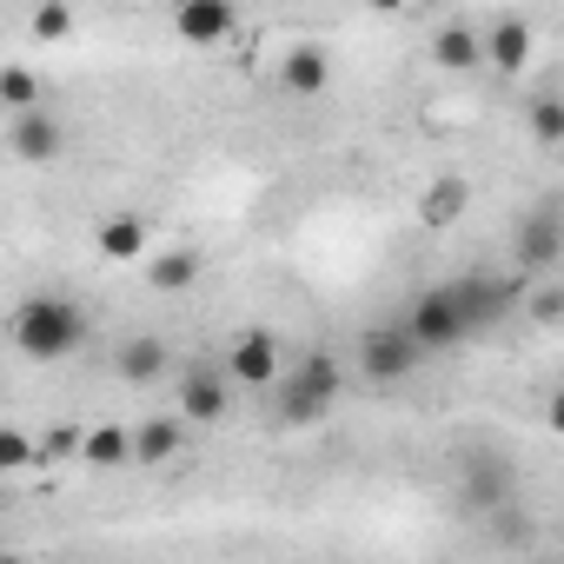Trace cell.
I'll return each mask as SVG.
<instances>
[{
  "label": "cell",
  "mask_w": 564,
  "mask_h": 564,
  "mask_svg": "<svg viewBox=\"0 0 564 564\" xmlns=\"http://www.w3.org/2000/svg\"><path fill=\"white\" fill-rule=\"evenodd\" d=\"M518 286L511 279H445V286H425L405 313V333L425 346V352H452L465 339H478L485 326H498L511 313Z\"/></svg>",
  "instance_id": "6da1fadb"
},
{
  "label": "cell",
  "mask_w": 564,
  "mask_h": 564,
  "mask_svg": "<svg viewBox=\"0 0 564 564\" xmlns=\"http://www.w3.org/2000/svg\"><path fill=\"white\" fill-rule=\"evenodd\" d=\"M14 346H21L28 359L54 366V359H67V352L87 346V313H80L74 300H61V293H34V300H21V313H14Z\"/></svg>",
  "instance_id": "7a4b0ae2"
},
{
  "label": "cell",
  "mask_w": 564,
  "mask_h": 564,
  "mask_svg": "<svg viewBox=\"0 0 564 564\" xmlns=\"http://www.w3.org/2000/svg\"><path fill=\"white\" fill-rule=\"evenodd\" d=\"M333 399H339V359L333 352H306L293 366V379L279 386V419H286V425H319L333 412Z\"/></svg>",
  "instance_id": "3957f363"
},
{
  "label": "cell",
  "mask_w": 564,
  "mask_h": 564,
  "mask_svg": "<svg viewBox=\"0 0 564 564\" xmlns=\"http://www.w3.org/2000/svg\"><path fill=\"white\" fill-rule=\"evenodd\" d=\"M352 359H359V372H366L372 386H405V379L425 366V346H419V339L405 333V319H399V326H372Z\"/></svg>",
  "instance_id": "277c9868"
},
{
  "label": "cell",
  "mask_w": 564,
  "mask_h": 564,
  "mask_svg": "<svg viewBox=\"0 0 564 564\" xmlns=\"http://www.w3.org/2000/svg\"><path fill=\"white\" fill-rule=\"evenodd\" d=\"M232 28H239L232 0H180L173 8V34L193 47H219V41H232Z\"/></svg>",
  "instance_id": "5b68a950"
},
{
  "label": "cell",
  "mask_w": 564,
  "mask_h": 564,
  "mask_svg": "<svg viewBox=\"0 0 564 564\" xmlns=\"http://www.w3.org/2000/svg\"><path fill=\"white\" fill-rule=\"evenodd\" d=\"M226 379H239V386H272L279 379V339L272 333H239L232 339V352H226Z\"/></svg>",
  "instance_id": "8992f818"
},
{
  "label": "cell",
  "mask_w": 564,
  "mask_h": 564,
  "mask_svg": "<svg viewBox=\"0 0 564 564\" xmlns=\"http://www.w3.org/2000/svg\"><path fill=\"white\" fill-rule=\"evenodd\" d=\"M557 252H564V226H557V213L544 206V213H531V226L518 232V259H524L531 272H551Z\"/></svg>",
  "instance_id": "52a82bcc"
},
{
  "label": "cell",
  "mask_w": 564,
  "mask_h": 564,
  "mask_svg": "<svg viewBox=\"0 0 564 564\" xmlns=\"http://www.w3.org/2000/svg\"><path fill=\"white\" fill-rule=\"evenodd\" d=\"M180 405H186V419H193V425L226 419V379H219L213 366H193V372H186V386H180Z\"/></svg>",
  "instance_id": "ba28073f"
},
{
  "label": "cell",
  "mask_w": 564,
  "mask_h": 564,
  "mask_svg": "<svg viewBox=\"0 0 564 564\" xmlns=\"http://www.w3.org/2000/svg\"><path fill=\"white\" fill-rule=\"evenodd\" d=\"M61 140H67V133H61V127H54L41 107H28V113L14 120V133H8L14 160H54V153H61Z\"/></svg>",
  "instance_id": "9c48e42d"
},
{
  "label": "cell",
  "mask_w": 564,
  "mask_h": 564,
  "mask_svg": "<svg viewBox=\"0 0 564 564\" xmlns=\"http://www.w3.org/2000/svg\"><path fill=\"white\" fill-rule=\"evenodd\" d=\"M279 87H286V94H326L333 87V67H326V54L319 47H293L286 54V67H279Z\"/></svg>",
  "instance_id": "30bf717a"
},
{
  "label": "cell",
  "mask_w": 564,
  "mask_h": 564,
  "mask_svg": "<svg viewBox=\"0 0 564 564\" xmlns=\"http://www.w3.org/2000/svg\"><path fill=\"white\" fill-rule=\"evenodd\" d=\"M80 458H87L94 471H120V465L133 458V432H127V425H94V432L80 438Z\"/></svg>",
  "instance_id": "8fae6325"
},
{
  "label": "cell",
  "mask_w": 564,
  "mask_h": 564,
  "mask_svg": "<svg viewBox=\"0 0 564 564\" xmlns=\"http://www.w3.org/2000/svg\"><path fill=\"white\" fill-rule=\"evenodd\" d=\"M485 54H491V67L518 74V67L531 61V28H524V21H498V28L485 34Z\"/></svg>",
  "instance_id": "7c38bea8"
},
{
  "label": "cell",
  "mask_w": 564,
  "mask_h": 564,
  "mask_svg": "<svg viewBox=\"0 0 564 564\" xmlns=\"http://www.w3.org/2000/svg\"><path fill=\"white\" fill-rule=\"evenodd\" d=\"M94 246H100L107 259H140V252H147V219H140V213H113Z\"/></svg>",
  "instance_id": "4fadbf2b"
},
{
  "label": "cell",
  "mask_w": 564,
  "mask_h": 564,
  "mask_svg": "<svg viewBox=\"0 0 564 564\" xmlns=\"http://www.w3.org/2000/svg\"><path fill=\"white\" fill-rule=\"evenodd\" d=\"M147 279H153L160 293H180V286H193V279H199V252H193V246H166V252L147 265Z\"/></svg>",
  "instance_id": "5bb4252c"
},
{
  "label": "cell",
  "mask_w": 564,
  "mask_h": 564,
  "mask_svg": "<svg viewBox=\"0 0 564 564\" xmlns=\"http://www.w3.org/2000/svg\"><path fill=\"white\" fill-rule=\"evenodd\" d=\"M432 61H438V67H452V74H471V67L485 61V41H478L471 28H445V34L432 41Z\"/></svg>",
  "instance_id": "9a60e30c"
},
{
  "label": "cell",
  "mask_w": 564,
  "mask_h": 564,
  "mask_svg": "<svg viewBox=\"0 0 564 564\" xmlns=\"http://www.w3.org/2000/svg\"><path fill=\"white\" fill-rule=\"evenodd\" d=\"M180 452V419H147L140 432H133V458L140 465H166Z\"/></svg>",
  "instance_id": "2e32d148"
},
{
  "label": "cell",
  "mask_w": 564,
  "mask_h": 564,
  "mask_svg": "<svg viewBox=\"0 0 564 564\" xmlns=\"http://www.w3.org/2000/svg\"><path fill=\"white\" fill-rule=\"evenodd\" d=\"M465 206H471V186L465 180H438L419 213H425V226H452V219H465Z\"/></svg>",
  "instance_id": "e0dca14e"
},
{
  "label": "cell",
  "mask_w": 564,
  "mask_h": 564,
  "mask_svg": "<svg viewBox=\"0 0 564 564\" xmlns=\"http://www.w3.org/2000/svg\"><path fill=\"white\" fill-rule=\"evenodd\" d=\"M531 140H538L544 153H557V147H564V100H557L551 87L531 100Z\"/></svg>",
  "instance_id": "ac0fdd59"
},
{
  "label": "cell",
  "mask_w": 564,
  "mask_h": 564,
  "mask_svg": "<svg viewBox=\"0 0 564 564\" xmlns=\"http://www.w3.org/2000/svg\"><path fill=\"white\" fill-rule=\"evenodd\" d=\"M160 372H166V346H160V339H133V346H120V379L147 386V379H160Z\"/></svg>",
  "instance_id": "d6986e66"
},
{
  "label": "cell",
  "mask_w": 564,
  "mask_h": 564,
  "mask_svg": "<svg viewBox=\"0 0 564 564\" xmlns=\"http://www.w3.org/2000/svg\"><path fill=\"white\" fill-rule=\"evenodd\" d=\"M0 107H14V113L41 107V80H34V67H0Z\"/></svg>",
  "instance_id": "ffe728a7"
},
{
  "label": "cell",
  "mask_w": 564,
  "mask_h": 564,
  "mask_svg": "<svg viewBox=\"0 0 564 564\" xmlns=\"http://www.w3.org/2000/svg\"><path fill=\"white\" fill-rule=\"evenodd\" d=\"M28 465H41V445L28 438V432H14V425H0V471H28Z\"/></svg>",
  "instance_id": "44dd1931"
},
{
  "label": "cell",
  "mask_w": 564,
  "mask_h": 564,
  "mask_svg": "<svg viewBox=\"0 0 564 564\" xmlns=\"http://www.w3.org/2000/svg\"><path fill=\"white\" fill-rule=\"evenodd\" d=\"M74 34V8H67V0H41V8H34V41H67Z\"/></svg>",
  "instance_id": "7402d4cb"
},
{
  "label": "cell",
  "mask_w": 564,
  "mask_h": 564,
  "mask_svg": "<svg viewBox=\"0 0 564 564\" xmlns=\"http://www.w3.org/2000/svg\"><path fill=\"white\" fill-rule=\"evenodd\" d=\"M531 313H538L544 326H557V313H564V293H557V286H538V293H531Z\"/></svg>",
  "instance_id": "603a6c76"
},
{
  "label": "cell",
  "mask_w": 564,
  "mask_h": 564,
  "mask_svg": "<svg viewBox=\"0 0 564 564\" xmlns=\"http://www.w3.org/2000/svg\"><path fill=\"white\" fill-rule=\"evenodd\" d=\"M372 8H379V14H405V8H412V0H372Z\"/></svg>",
  "instance_id": "cb8c5ba5"
},
{
  "label": "cell",
  "mask_w": 564,
  "mask_h": 564,
  "mask_svg": "<svg viewBox=\"0 0 564 564\" xmlns=\"http://www.w3.org/2000/svg\"><path fill=\"white\" fill-rule=\"evenodd\" d=\"M425 8H432V0H425Z\"/></svg>",
  "instance_id": "d4e9b609"
}]
</instances>
